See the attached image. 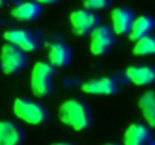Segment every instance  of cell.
<instances>
[{
  "instance_id": "6da1fadb",
  "label": "cell",
  "mask_w": 155,
  "mask_h": 145,
  "mask_svg": "<svg viewBox=\"0 0 155 145\" xmlns=\"http://www.w3.org/2000/svg\"><path fill=\"white\" fill-rule=\"evenodd\" d=\"M59 119L64 125L76 130V131H82L87 130L91 125V115L87 107V104L81 100H65L59 109Z\"/></svg>"
},
{
  "instance_id": "7a4b0ae2",
  "label": "cell",
  "mask_w": 155,
  "mask_h": 145,
  "mask_svg": "<svg viewBox=\"0 0 155 145\" xmlns=\"http://www.w3.org/2000/svg\"><path fill=\"white\" fill-rule=\"evenodd\" d=\"M12 110L20 121L31 125H41L47 119V110L44 109V106L26 98H15Z\"/></svg>"
},
{
  "instance_id": "3957f363",
  "label": "cell",
  "mask_w": 155,
  "mask_h": 145,
  "mask_svg": "<svg viewBox=\"0 0 155 145\" xmlns=\"http://www.w3.org/2000/svg\"><path fill=\"white\" fill-rule=\"evenodd\" d=\"M53 66L49 62H37L31 71V91L37 97H46L52 91Z\"/></svg>"
},
{
  "instance_id": "277c9868",
  "label": "cell",
  "mask_w": 155,
  "mask_h": 145,
  "mask_svg": "<svg viewBox=\"0 0 155 145\" xmlns=\"http://www.w3.org/2000/svg\"><path fill=\"white\" fill-rule=\"evenodd\" d=\"M26 62H28L26 51L9 42H6L0 50V68L8 76L15 74L21 68H25Z\"/></svg>"
},
{
  "instance_id": "5b68a950",
  "label": "cell",
  "mask_w": 155,
  "mask_h": 145,
  "mask_svg": "<svg viewBox=\"0 0 155 145\" xmlns=\"http://www.w3.org/2000/svg\"><path fill=\"white\" fill-rule=\"evenodd\" d=\"M97 23H99V17L87 8L76 9L70 14V26L74 35L84 36L91 33L97 27Z\"/></svg>"
},
{
  "instance_id": "8992f818",
  "label": "cell",
  "mask_w": 155,
  "mask_h": 145,
  "mask_svg": "<svg viewBox=\"0 0 155 145\" xmlns=\"http://www.w3.org/2000/svg\"><path fill=\"white\" fill-rule=\"evenodd\" d=\"M90 51L94 56H102L110 51L114 44V32L107 26H97L90 33Z\"/></svg>"
},
{
  "instance_id": "52a82bcc",
  "label": "cell",
  "mask_w": 155,
  "mask_h": 145,
  "mask_svg": "<svg viewBox=\"0 0 155 145\" xmlns=\"http://www.w3.org/2000/svg\"><path fill=\"white\" fill-rule=\"evenodd\" d=\"M119 88H120V82L113 76L91 79L82 83L81 86L82 92L90 94V95H113L119 91Z\"/></svg>"
},
{
  "instance_id": "ba28073f",
  "label": "cell",
  "mask_w": 155,
  "mask_h": 145,
  "mask_svg": "<svg viewBox=\"0 0 155 145\" xmlns=\"http://www.w3.org/2000/svg\"><path fill=\"white\" fill-rule=\"evenodd\" d=\"M3 38L6 39V42L21 48L23 51L29 53V51H35L38 48V41L35 38V35L29 30L25 29H12V30H6L3 33Z\"/></svg>"
},
{
  "instance_id": "9c48e42d",
  "label": "cell",
  "mask_w": 155,
  "mask_h": 145,
  "mask_svg": "<svg viewBox=\"0 0 155 145\" xmlns=\"http://www.w3.org/2000/svg\"><path fill=\"white\" fill-rule=\"evenodd\" d=\"M126 79L135 86H146L155 82V68L149 65H134L126 68Z\"/></svg>"
},
{
  "instance_id": "30bf717a",
  "label": "cell",
  "mask_w": 155,
  "mask_h": 145,
  "mask_svg": "<svg viewBox=\"0 0 155 145\" xmlns=\"http://www.w3.org/2000/svg\"><path fill=\"white\" fill-rule=\"evenodd\" d=\"M47 57H49V63L53 68H62L68 65L71 51L67 44L59 41H52L47 44Z\"/></svg>"
},
{
  "instance_id": "8fae6325",
  "label": "cell",
  "mask_w": 155,
  "mask_h": 145,
  "mask_svg": "<svg viewBox=\"0 0 155 145\" xmlns=\"http://www.w3.org/2000/svg\"><path fill=\"white\" fill-rule=\"evenodd\" d=\"M134 23V15L128 8H116L111 12V26L114 35H126L129 33Z\"/></svg>"
},
{
  "instance_id": "7c38bea8",
  "label": "cell",
  "mask_w": 155,
  "mask_h": 145,
  "mask_svg": "<svg viewBox=\"0 0 155 145\" xmlns=\"http://www.w3.org/2000/svg\"><path fill=\"white\" fill-rule=\"evenodd\" d=\"M23 130L12 121H0V145H21Z\"/></svg>"
},
{
  "instance_id": "4fadbf2b",
  "label": "cell",
  "mask_w": 155,
  "mask_h": 145,
  "mask_svg": "<svg viewBox=\"0 0 155 145\" xmlns=\"http://www.w3.org/2000/svg\"><path fill=\"white\" fill-rule=\"evenodd\" d=\"M149 128L144 124L134 122L123 133V145H146L149 140Z\"/></svg>"
},
{
  "instance_id": "5bb4252c",
  "label": "cell",
  "mask_w": 155,
  "mask_h": 145,
  "mask_svg": "<svg viewBox=\"0 0 155 145\" xmlns=\"http://www.w3.org/2000/svg\"><path fill=\"white\" fill-rule=\"evenodd\" d=\"M138 109L147 122V125L155 128V91H146L138 98Z\"/></svg>"
},
{
  "instance_id": "9a60e30c",
  "label": "cell",
  "mask_w": 155,
  "mask_h": 145,
  "mask_svg": "<svg viewBox=\"0 0 155 145\" xmlns=\"http://www.w3.org/2000/svg\"><path fill=\"white\" fill-rule=\"evenodd\" d=\"M155 27V21L152 17L149 15H140L137 18H134V23H132V27L129 30V39L132 41H137L146 35H150V32L153 30Z\"/></svg>"
},
{
  "instance_id": "2e32d148",
  "label": "cell",
  "mask_w": 155,
  "mask_h": 145,
  "mask_svg": "<svg viewBox=\"0 0 155 145\" xmlns=\"http://www.w3.org/2000/svg\"><path fill=\"white\" fill-rule=\"evenodd\" d=\"M40 3L37 2H23L20 5H17L12 11L11 15L18 20V21H32L34 18H37L40 15Z\"/></svg>"
},
{
  "instance_id": "e0dca14e",
  "label": "cell",
  "mask_w": 155,
  "mask_h": 145,
  "mask_svg": "<svg viewBox=\"0 0 155 145\" xmlns=\"http://www.w3.org/2000/svg\"><path fill=\"white\" fill-rule=\"evenodd\" d=\"M132 53L135 56H147L155 54V35H146L135 41Z\"/></svg>"
},
{
  "instance_id": "ac0fdd59",
  "label": "cell",
  "mask_w": 155,
  "mask_h": 145,
  "mask_svg": "<svg viewBox=\"0 0 155 145\" xmlns=\"http://www.w3.org/2000/svg\"><path fill=\"white\" fill-rule=\"evenodd\" d=\"M84 6L90 11H99V9H105L110 5V0H82Z\"/></svg>"
},
{
  "instance_id": "d6986e66",
  "label": "cell",
  "mask_w": 155,
  "mask_h": 145,
  "mask_svg": "<svg viewBox=\"0 0 155 145\" xmlns=\"http://www.w3.org/2000/svg\"><path fill=\"white\" fill-rule=\"evenodd\" d=\"M37 3H44V5H52V3H56L58 0H35Z\"/></svg>"
},
{
  "instance_id": "ffe728a7",
  "label": "cell",
  "mask_w": 155,
  "mask_h": 145,
  "mask_svg": "<svg viewBox=\"0 0 155 145\" xmlns=\"http://www.w3.org/2000/svg\"><path fill=\"white\" fill-rule=\"evenodd\" d=\"M52 145H71V143H67V142H55Z\"/></svg>"
},
{
  "instance_id": "44dd1931",
  "label": "cell",
  "mask_w": 155,
  "mask_h": 145,
  "mask_svg": "<svg viewBox=\"0 0 155 145\" xmlns=\"http://www.w3.org/2000/svg\"><path fill=\"white\" fill-rule=\"evenodd\" d=\"M3 3H5V0H0V8L3 6Z\"/></svg>"
},
{
  "instance_id": "7402d4cb",
  "label": "cell",
  "mask_w": 155,
  "mask_h": 145,
  "mask_svg": "<svg viewBox=\"0 0 155 145\" xmlns=\"http://www.w3.org/2000/svg\"><path fill=\"white\" fill-rule=\"evenodd\" d=\"M107 145H117V143H107Z\"/></svg>"
}]
</instances>
